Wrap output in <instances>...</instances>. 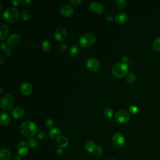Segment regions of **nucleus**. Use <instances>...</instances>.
Wrapping results in <instances>:
<instances>
[{"mask_svg":"<svg viewBox=\"0 0 160 160\" xmlns=\"http://www.w3.org/2000/svg\"><path fill=\"white\" fill-rule=\"evenodd\" d=\"M38 130L37 126L35 122L31 121H24L20 127V131L22 134L27 138H33Z\"/></svg>","mask_w":160,"mask_h":160,"instance_id":"nucleus-1","label":"nucleus"},{"mask_svg":"<svg viewBox=\"0 0 160 160\" xmlns=\"http://www.w3.org/2000/svg\"><path fill=\"white\" fill-rule=\"evenodd\" d=\"M128 71V66L124 62H118L112 68V74L117 78H123Z\"/></svg>","mask_w":160,"mask_h":160,"instance_id":"nucleus-2","label":"nucleus"},{"mask_svg":"<svg viewBox=\"0 0 160 160\" xmlns=\"http://www.w3.org/2000/svg\"><path fill=\"white\" fill-rule=\"evenodd\" d=\"M19 11L15 8H9L3 12L4 18L9 22H12L18 20L19 17Z\"/></svg>","mask_w":160,"mask_h":160,"instance_id":"nucleus-3","label":"nucleus"},{"mask_svg":"<svg viewBox=\"0 0 160 160\" xmlns=\"http://www.w3.org/2000/svg\"><path fill=\"white\" fill-rule=\"evenodd\" d=\"M96 42V38L90 33H85L81 36L79 39V44L82 48H88L93 45Z\"/></svg>","mask_w":160,"mask_h":160,"instance_id":"nucleus-4","label":"nucleus"},{"mask_svg":"<svg viewBox=\"0 0 160 160\" xmlns=\"http://www.w3.org/2000/svg\"><path fill=\"white\" fill-rule=\"evenodd\" d=\"M14 104L13 97L9 94H5L1 98L0 106L2 109L4 111L10 110Z\"/></svg>","mask_w":160,"mask_h":160,"instance_id":"nucleus-5","label":"nucleus"},{"mask_svg":"<svg viewBox=\"0 0 160 160\" xmlns=\"http://www.w3.org/2000/svg\"><path fill=\"white\" fill-rule=\"evenodd\" d=\"M113 145L117 148H122L126 144V140L124 136L120 132H116L112 138Z\"/></svg>","mask_w":160,"mask_h":160,"instance_id":"nucleus-6","label":"nucleus"},{"mask_svg":"<svg viewBox=\"0 0 160 160\" xmlns=\"http://www.w3.org/2000/svg\"><path fill=\"white\" fill-rule=\"evenodd\" d=\"M116 121L119 123H126L130 119V116L124 110H119L116 112L114 116Z\"/></svg>","mask_w":160,"mask_h":160,"instance_id":"nucleus-7","label":"nucleus"},{"mask_svg":"<svg viewBox=\"0 0 160 160\" xmlns=\"http://www.w3.org/2000/svg\"><path fill=\"white\" fill-rule=\"evenodd\" d=\"M86 66L89 70L92 72H96L100 68V63L99 61L95 58H89L86 62Z\"/></svg>","mask_w":160,"mask_h":160,"instance_id":"nucleus-8","label":"nucleus"},{"mask_svg":"<svg viewBox=\"0 0 160 160\" xmlns=\"http://www.w3.org/2000/svg\"><path fill=\"white\" fill-rule=\"evenodd\" d=\"M67 30L64 27H59L54 32V38L59 41H64L67 37Z\"/></svg>","mask_w":160,"mask_h":160,"instance_id":"nucleus-9","label":"nucleus"},{"mask_svg":"<svg viewBox=\"0 0 160 160\" xmlns=\"http://www.w3.org/2000/svg\"><path fill=\"white\" fill-rule=\"evenodd\" d=\"M59 12L62 16L65 17H69L73 14L74 9L71 5L68 4H64L60 7Z\"/></svg>","mask_w":160,"mask_h":160,"instance_id":"nucleus-10","label":"nucleus"},{"mask_svg":"<svg viewBox=\"0 0 160 160\" xmlns=\"http://www.w3.org/2000/svg\"><path fill=\"white\" fill-rule=\"evenodd\" d=\"M29 144L26 141H21L18 143L17 150L18 154L21 156H26L29 152Z\"/></svg>","mask_w":160,"mask_h":160,"instance_id":"nucleus-11","label":"nucleus"},{"mask_svg":"<svg viewBox=\"0 0 160 160\" xmlns=\"http://www.w3.org/2000/svg\"><path fill=\"white\" fill-rule=\"evenodd\" d=\"M20 36L16 33L11 34L8 38L7 43L9 46H16L20 42Z\"/></svg>","mask_w":160,"mask_h":160,"instance_id":"nucleus-12","label":"nucleus"},{"mask_svg":"<svg viewBox=\"0 0 160 160\" xmlns=\"http://www.w3.org/2000/svg\"><path fill=\"white\" fill-rule=\"evenodd\" d=\"M20 91L24 96L29 95L32 91V86L31 84L28 82H23L20 86Z\"/></svg>","mask_w":160,"mask_h":160,"instance_id":"nucleus-13","label":"nucleus"},{"mask_svg":"<svg viewBox=\"0 0 160 160\" xmlns=\"http://www.w3.org/2000/svg\"><path fill=\"white\" fill-rule=\"evenodd\" d=\"M89 9L96 13H101L104 10L103 6L98 2L94 1L91 2L89 6Z\"/></svg>","mask_w":160,"mask_h":160,"instance_id":"nucleus-14","label":"nucleus"},{"mask_svg":"<svg viewBox=\"0 0 160 160\" xmlns=\"http://www.w3.org/2000/svg\"><path fill=\"white\" fill-rule=\"evenodd\" d=\"M25 114V110L22 107H16L11 111V115L14 119H19L23 117Z\"/></svg>","mask_w":160,"mask_h":160,"instance_id":"nucleus-15","label":"nucleus"},{"mask_svg":"<svg viewBox=\"0 0 160 160\" xmlns=\"http://www.w3.org/2000/svg\"><path fill=\"white\" fill-rule=\"evenodd\" d=\"M128 19V15L126 12H120L116 14L114 17L115 21L119 24H124Z\"/></svg>","mask_w":160,"mask_h":160,"instance_id":"nucleus-16","label":"nucleus"},{"mask_svg":"<svg viewBox=\"0 0 160 160\" xmlns=\"http://www.w3.org/2000/svg\"><path fill=\"white\" fill-rule=\"evenodd\" d=\"M0 28H1L0 39L1 40H3L8 36L9 31V28L7 24H6L4 22H1V23H0Z\"/></svg>","mask_w":160,"mask_h":160,"instance_id":"nucleus-17","label":"nucleus"},{"mask_svg":"<svg viewBox=\"0 0 160 160\" xmlns=\"http://www.w3.org/2000/svg\"><path fill=\"white\" fill-rule=\"evenodd\" d=\"M61 131L58 128H53L50 129L48 132V135L49 138L52 139H57L61 136Z\"/></svg>","mask_w":160,"mask_h":160,"instance_id":"nucleus-18","label":"nucleus"},{"mask_svg":"<svg viewBox=\"0 0 160 160\" xmlns=\"http://www.w3.org/2000/svg\"><path fill=\"white\" fill-rule=\"evenodd\" d=\"M11 122L10 117L7 112H1L0 113V123L1 125L6 126H8Z\"/></svg>","mask_w":160,"mask_h":160,"instance_id":"nucleus-19","label":"nucleus"},{"mask_svg":"<svg viewBox=\"0 0 160 160\" xmlns=\"http://www.w3.org/2000/svg\"><path fill=\"white\" fill-rule=\"evenodd\" d=\"M11 154L9 149L2 148L0 151V160H10Z\"/></svg>","mask_w":160,"mask_h":160,"instance_id":"nucleus-20","label":"nucleus"},{"mask_svg":"<svg viewBox=\"0 0 160 160\" xmlns=\"http://www.w3.org/2000/svg\"><path fill=\"white\" fill-rule=\"evenodd\" d=\"M96 147V144L92 141H89L86 142V143L84 145L85 150L88 153H90V154H92L94 152Z\"/></svg>","mask_w":160,"mask_h":160,"instance_id":"nucleus-21","label":"nucleus"},{"mask_svg":"<svg viewBox=\"0 0 160 160\" xmlns=\"http://www.w3.org/2000/svg\"><path fill=\"white\" fill-rule=\"evenodd\" d=\"M57 144L58 146L61 148H65L68 144V140L65 136H61L59 138L57 139Z\"/></svg>","mask_w":160,"mask_h":160,"instance_id":"nucleus-22","label":"nucleus"},{"mask_svg":"<svg viewBox=\"0 0 160 160\" xmlns=\"http://www.w3.org/2000/svg\"><path fill=\"white\" fill-rule=\"evenodd\" d=\"M79 52V46L77 45L72 46L69 51L70 56L72 57H75L78 56Z\"/></svg>","mask_w":160,"mask_h":160,"instance_id":"nucleus-23","label":"nucleus"},{"mask_svg":"<svg viewBox=\"0 0 160 160\" xmlns=\"http://www.w3.org/2000/svg\"><path fill=\"white\" fill-rule=\"evenodd\" d=\"M1 48L4 51V53L6 56L11 55V46H9L8 43L6 42H2L1 43Z\"/></svg>","mask_w":160,"mask_h":160,"instance_id":"nucleus-24","label":"nucleus"},{"mask_svg":"<svg viewBox=\"0 0 160 160\" xmlns=\"http://www.w3.org/2000/svg\"><path fill=\"white\" fill-rule=\"evenodd\" d=\"M21 18L23 21H28L31 16V12L29 9H24L21 12Z\"/></svg>","mask_w":160,"mask_h":160,"instance_id":"nucleus-25","label":"nucleus"},{"mask_svg":"<svg viewBox=\"0 0 160 160\" xmlns=\"http://www.w3.org/2000/svg\"><path fill=\"white\" fill-rule=\"evenodd\" d=\"M152 47L156 51H160V37L156 38L153 41L152 43Z\"/></svg>","mask_w":160,"mask_h":160,"instance_id":"nucleus-26","label":"nucleus"},{"mask_svg":"<svg viewBox=\"0 0 160 160\" xmlns=\"http://www.w3.org/2000/svg\"><path fill=\"white\" fill-rule=\"evenodd\" d=\"M42 49L45 52H49L51 49V45L48 40H44L42 43Z\"/></svg>","mask_w":160,"mask_h":160,"instance_id":"nucleus-27","label":"nucleus"},{"mask_svg":"<svg viewBox=\"0 0 160 160\" xmlns=\"http://www.w3.org/2000/svg\"><path fill=\"white\" fill-rule=\"evenodd\" d=\"M136 77L135 74L132 72H129L126 76V81L129 84H133L136 81Z\"/></svg>","mask_w":160,"mask_h":160,"instance_id":"nucleus-28","label":"nucleus"},{"mask_svg":"<svg viewBox=\"0 0 160 160\" xmlns=\"http://www.w3.org/2000/svg\"><path fill=\"white\" fill-rule=\"evenodd\" d=\"M103 114H104V116L106 117L107 118H111L113 116V111H112V110L111 108H105V109H104Z\"/></svg>","mask_w":160,"mask_h":160,"instance_id":"nucleus-29","label":"nucleus"},{"mask_svg":"<svg viewBox=\"0 0 160 160\" xmlns=\"http://www.w3.org/2000/svg\"><path fill=\"white\" fill-rule=\"evenodd\" d=\"M115 5L119 9H124L126 6V2L124 0H117L115 2Z\"/></svg>","mask_w":160,"mask_h":160,"instance_id":"nucleus-30","label":"nucleus"},{"mask_svg":"<svg viewBox=\"0 0 160 160\" xmlns=\"http://www.w3.org/2000/svg\"><path fill=\"white\" fill-rule=\"evenodd\" d=\"M28 144L29 146L32 148H34L37 146L38 145V141L36 140V139H35L34 138H31L29 139L28 141Z\"/></svg>","mask_w":160,"mask_h":160,"instance_id":"nucleus-31","label":"nucleus"},{"mask_svg":"<svg viewBox=\"0 0 160 160\" xmlns=\"http://www.w3.org/2000/svg\"><path fill=\"white\" fill-rule=\"evenodd\" d=\"M102 152H103V151H102V148L99 145H96V147L94 149V151L93 154H95L97 156H100L102 154Z\"/></svg>","mask_w":160,"mask_h":160,"instance_id":"nucleus-32","label":"nucleus"},{"mask_svg":"<svg viewBox=\"0 0 160 160\" xmlns=\"http://www.w3.org/2000/svg\"><path fill=\"white\" fill-rule=\"evenodd\" d=\"M45 124H46V126L47 128H51L53 126V125H54V121H53V120L52 119L48 118L45 121Z\"/></svg>","mask_w":160,"mask_h":160,"instance_id":"nucleus-33","label":"nucleus"},{"mask_svg":"<svg viewBox=\"0 0 160 160\" xmlns=\"http://www.w3.org/2000/svg\"><path fill=\"white\" fill-rule=\"evenodd\" d=\"M37 136H38V138L39 139L42 140V139H44V138H46V132H44V131H39V132L38 133Z\"/></svg>","mask_w":160,"mask_h":160,"instance_id":"nucleus-34","label":"nucleus"},{"mask_svg":"<svg viewBox=\"0 0 160 160\" xmlns=\"http://www.w3.org/2000/svg\"><path fill=\"white\" fill-rule=\"evenodd\" d=\"M129 111L132 113V114H136L138 112V108L136 106H131L129 108Z\"/></svg>","mask_w":160,"mask_h":160,"instance_id":"nucleus-35","label":"nucleus"},{"mask_svg":"<svg viewBox=\"0 0 160 160\" xmlns=\"http://www.w3.org/2000/svg\"><path fill=\"white\" fill-rule=\"evenodd\" d=\"M59 50H60L61 51H62V52L65 51L66 50V49H67V46H66V44H64V43H61V44H59Z\"/></svg>","mask_w":160,"mask_h":160,"instance_id":"nucleus-36","label":"nucleus"},{"mask_svg":"<svg viewBox=\"0 0 160 160\" xmlns=\"http://www.w3.org/2000/svg\"><path fill=\"white\" fill-rule=\"evenodd\" d=\"M82 2L81 0H71L70 2L74 6H78Z\"/></svg>","mask_w":160,"mask_h":160,"instance_id":"nucleus-37","label":"nucleus"},{"mask_svg":"<svg viewBox=\"0 0 160 160\" xmlns=\"http://www.w3.org/2000/svg\"><path fill=\"white\" fill-rule=\"evenodd\" d=\"M32 2V1L31 0H23L22 1V3L24 6H29Z\"/></svg>","mask_w":160,"mask_h":160,"instance_id":"nucleus-38","label":"nucleus"},{"mask_svg":"<svg viewBox=\"0 0 160 160\" xmlns=\"http://www.w3.org/2000/svg\"><path fill=\"white\" fill-rule=\"evenodd\" d=\"M105 18L106 19L107 21H111L112 20L113 17H112V14H107L106 15V16H105Z\"/></svg>","mask_w":160,"mask_h":160,"instance_id":"nucleus-39","label":"nucleus"},{"mask_svg":"<svg viewBox=\"0 0 160 160\" xmlns=\"http://www.w3.org/2000/svg\"><path fill=\"white\" fill-rule=\"evenodd\" d=\"M14 160H21V155H20L19 154H16L14 156Z\"/></svg>","mask_w":160,"mask_h":160,"instance_id":"nucleus-40","label":"nucleus"},{"mask_svg":"<svg viewBox=\"0 0 160 160\" xmlns=\"http://www.w3.org/2000/svg\"><path fill=\"white\" fill-rule=\"evenodd\" d=\"M12 3L13 4L14 6H17L20 3V1L19 0H13V1H12Z\"/></svg>","mask_w":160,"mask_h":160,"instance_id":"nucleus-41","label":"nucleus"},{"mask_svg":"<svg viewBox=\"0 0 160 160\" xmlns=\"http://www.w3.org/2000/svg\"><path fill=\"white\" fill-rule=\"evenodd\" d=\"M56 152H57V154H58V155H61V154H62L63 151H62V148H59L58 149H57V151H56Z\"/></svg>","mask_w":160,"mask_h":160,"instance_id":"nucleus-42","label":"nucleus"},{"mask_svg":"<svg viewBox=\"0 0 160 160\" xmlns=\"http://www.w3.org/2000/svg\"><path fill=\"white\" fill-rule=\"evenodd\" d=\"M121 59H122V61L124 63H125V64H126V62H127L128 61V58L126 56H123V57L121 58Z\"/></svg>","mask_w":160,"mask_h":160,"instance_id":"nucleus-43","label":"nucleus"},{"mask_svg":"<svg viewBox=\"0 0 160 160\" xmlns=\"http://www.w3.org/2000/svg\"><path fill=\"white\" fill-rule=\"evenodd\" d=\"M0 63L2 64L3 62H4V59H3V58H2V56H1L0 57Z\"/></svg>","mask_w":160,"mask_h":160,"instance_id":"nucleus-44","label":"nucleus"},{"mask_svg":"<svg viewBox=\"0 0 160 160\" xmlns=\"http://www.w3.org/2000/svg\"><path fill=\"white\" fill-rule=\"evenodd\" d=\"M0 6H1V9H0V11H1L2 10V4L1 3V2H0Z\"/></svg>","mask_w":160,"mask_h":160,"instance_id":"nucleus-45","label":"nucleus"},{"mask_svg":"<svg viewBox=\"0 0 160 160\" xmlns=\"http://www.w3.org/2000/svg\"><path fill=\"white\" fill-rule=\"evenodd\" d=\"M0 92H1V93L2 92V87H1V91H0Z\"/></svg>","mask_w":160,"mask_h":160,"instance_id":"nucleus-46","label":"nucleus"},{"mask_svg":"<svg viewBox=\"0 0 160 160\" xmlns=\"http://www.w3.org/2000/svg\"><path fill=\"white\" fill-rule=\"evenodd\" d=\"M109 160H116V159H109Z\"/></svg>","mask_w":160,"mask_h":160,"instance_id":"nucleus-47","label":"nucleus"}]
</instances>
